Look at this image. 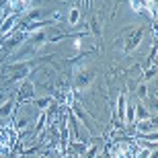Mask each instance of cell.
Wrapping results in <instances>:
<instances>
[{
	"instance_id": "6da1fadb",
	"label": "cell",
	"mask_w": 158,
	"mask_h": 158,
	"mask_svg": "<svg viewBox=\"0 0 158 158\" xmlns=\"http://www.w3.org/2000/svg\"><path fill=\"white\" fill-rule=\"evenodd\" d=\"M88 84V74H80L78 76V86H86Z\"/></svg>"
}]
</instances>
